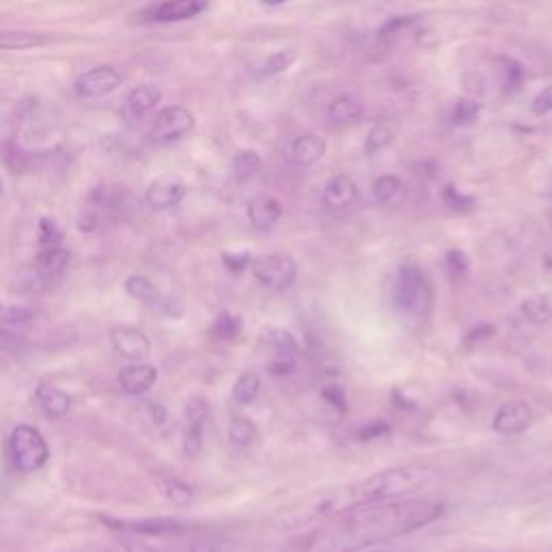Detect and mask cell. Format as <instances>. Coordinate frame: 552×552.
Wrapping results in <instances>:
<instances>
[{"instance_id":"1","label":"cell","mask_w":552,"mask_h":552,"mask_svg":"<svg viewBox=\"0 0 552 552\" xmlns=\"http://www.w3.org/2000/svg\"><path fill=\"white\" fill-rule=\"evenodd\" d=\"M445 505L432 499H393L348 509L294 535L279 552H358L419 531L438 520Z\"/></svg>"},{"instance_id":"2","label":"cell","mask_w":552,"mask_h":552,"mask_svg":"<svg viewBox=\"0 0 552 552\" xmlns=\"http://www.w3.org/2000/svg\"><path fill=\"white\" fill-rule=\"evenodd\" d=\"M434 471L423 464L393 466L386 471L367 475L356 481L335 483L300 494L296 499L285 503L274 516L276 529H307L311 524L330 518L348 509L402 499L408 492L421 488L432 479Z\"/></svg>"},{"instance_id":"3","label":"cell","mask_w":552,"mask_h":552,"mask_svg":"<svg viewBox=\"0 0 552 552\" xmlns=\"http://www.w3.org/2000/svg\"><path fill=\"white\" fill-rule=\"evenodd\" d=\"M223 542L210 531L190 529L182 535L167 537H130L115 542L102 552H218Z\"/></svg>"},{"instance_id":"4","label":"cell","mask_w":552,"mask_h":552,"mask_svg":"<svg viewBox=\"0 0 552 552\" xmlns=\"http://www.w3.org/2000/svg\"><path fill=\"white\" fill-rule=\"evenodd\" d=\"M395 307L410 324H423L432 309V287L421 266L406 261L399 266L395 281Z\"/></svg>"},{"instance_id":"5","label":"cell","mask_w":552,"mask_h":552,"mask_svg":"<svg viewBox=\"0 0 552 552\" xmlns=\"http://www.w3.org/2000/svg\"><path fill=\"white\" fill-rule=\"evenodd\" d=\"M9 447L13 464H16L18 471L22 473L39 471V468L46 466L50 458V449L44 436L31 425H18L16 430L11 432Z\"/></svg>"},{"instance_id":"6","label":"cell","mask_w":552,"mask_h":552,"mask_svg":"<svg viewBox=\"0 0 552 552\" xmlns=\"http://www.w3.org/2000/svg\"><path fill=\"white\" fill-rule=\"evenodd\" d=\"M251 268L257 283L264 285L266 289H274V292L292 287L298 274L296 261L283 253L261 255L251 261Z\"/></svg>"},{"instance_id":"7","label":"cell","mask_w":552,"mask_h":552,"mask_svg":"<svg viewBox=\"0 0 552 552\" xmlns=\"http://www.w3.org/2000/svg\"><path fill=\"white\" fill-rule=\"evenodd\" d=\"M195 130V117L184 106H167L151 123V141L158 145H171L182 141Z\"/></svg>"},{"instance_id":"8","label":"cell","mask_w":552,"mask_h":552,"mask_svg":"<svg viewBox=\"0 0 552 552\" xmlns=\"http://www.w3.org/2000/svg\"><path fill=\"white\" fill-rule=\"evenodd\" d=\"M113 531H119L130 537H167V535H182L192 527L186 522L173 518H145V520H117V518H102Z\"/></svg>"},{"instance_id":"9","label":"cell","mask_w":552,"mask_h":552,"mask_svg":"<svg viewBox=\"0 0 552 552\" xmlns=\"http://www.w3.org/2000/svg\"><path fill=\"white\" fill-rule=\"evenodd\" d=\"M121 82H123V74L119 72V67L98 65L76 80L74 91L82 100H100L117 91Z\"/></svg>"},{"instance_id":"10","label":"cell","mask_w":552,"mask_h":552,"mask_svg":"<svg viewBox=\"0 0 552 552\" xmlns=\"http://www.w3.org/2000/svg\"><path fill=\"white\" fill-rule=\"evenodd\" d=\"M533 423V410L527 402H507L496 410L492 427L501 436H518L524 434Z\"/></svg>"},{"instance_id":"11","label":"cell","mask_w":552,"mask_h":552,"mask_svg":"<svg viewBox=\"0 0 552 552\" xmlns=\"http://www.w3.org/2000/svg\"><path fill=\"white\" fill-rule=\"evenodd\" d=\"M207 7H210V0H164L147 11V20L162 24L186 22L201 16Z\"/></svg>"},{"instance_id":"12","label":"cell","mask_w":552,"mask_h":552,"mask_svg":"<svg viewBox=\"0 0 552 552\" xmlns=\"http://www.w3.org/2000/svg\"><path fill=\"white\" fill-rule=\"evenodd\" d=\"M110 343H113V348L119 356L128 358V361H134V363L143 361V358H147L151 352V343L143 330L130 328V326L115 328L113 333H110Z\"/></svg>"},{"instance_id":"13","label":"cell","mask_w":552,"mask_h":552,"mask_svg":"<svg viewBox=\"0 0 552 552\" xmlns=\"http://www.w3.org/2000/svg\"><path fill=\"white\" fill-rule=\"evenodd\" d=\"M283 216V207L274 197H255L251 203H248V220L255 231L259 233H268L276 227Z\"/></svg>"},{"instance_id":"14","label":"cell","mask_w":552,"mask_h":552,"mask_svg":"<svg viewBox=\"0 0 552 552\" xmlns=\"http://www.w3.org/2000/svg\"><path fill=\"white\" fill-rule=\"evenodd\" d=\"M358 201V186L348 175H337L324 186V205L328 210H348Z\"/></svg>"},{"instance_id":"15","label":"cell","mask_w":552,"mask_h":552,"mask_svg":"<svg viewBox=\"0 0 552 552\" xmlns=\"http://www.w3.org/2000/svg\"><path fill=\"white\" fill-rule=\"evenodd\" d=\"M186 197V188L179 182H171V179H158L151 184L145 192V201L154 210H171L177 203H182Z\"/></svg>"},{"instance_id":"16","label":"cell","mask_w":552,"mask_h":552,"mask_svg":"<svg viewBox=\"0 0 552 552\" xmlns=\"http://www.w3.org/2000/svg\"><path fill=\"white\" fill-rule=\"evenodd\" d=\"M156 380H158V369L154 365H145V363H138V365H132L128 369H123L121 376H119L121 389L126 391L128 395L147 393L151 386L156 384Z\"/></svg>"},{"instance_id":"17","label":"cell","mask_w":552,"mask_h":552,"mask_svg":"<svg viewBox=\"0 0 552 552\" xmlns=\"http://www.w3.org/2000/svg\"><path fill=\"white\" fill-rule=\"evenodd\" d=\"M69 261H72V253L67 251L63 246H48L41 248V253L35 259V270L39 276H44V279H57L67 268Z\"/></svg>"},{"instance_id":"18","label":"cell","mask_w":552,"mask_h":552,"mask_svg":"<svg viewBox=\"0 0 552 552\" xmlns=\"http://www.w3.org/2000/svg\"><path fill=\"white\" fill-rule=\"evenodd\" d=\"M326 154V141L320 134H302L292 145V160L298 167H311Z\"/></svg>"},{"instance_id":"19","label":"cell","mask_w":552,"mask_h":552,"mask_svg":"<svg viewBox=\"0 0 552 552\" xmlns=\"http://www.w3.org/2000/svg\"><path fill=\"white\" fill-rule=\"evenodd\" d=\"M35 402L39 410L46 414L48 419H63L72 406V399L61 389H54V386H39L35 393Z\"/></svg>"},{"instance_id":"20","label":"cell","mask_w":552,"mask_h":552,"mask_svg":"<svg viewBox=\"0 0 552 552\" xmlns=\"http://www.w3.org/2000/svg\"><path fill=\"white\" fill-rule=\"evenodd\" d=\"M162 100V93L158 87L154 85H143V87H138L134 89L130 95H128V100H126V110H128V115L132 119H141L145 115H149L151 110H156V106L160 104Z\"/></svg>"},{"instance_id":"21","label":"cell","mask_w":552,"mask_h":552,"mask_svg":"<svg viewBox=\"0 0 552 552\" xmlns=\"http://www.w3.org/2000/svg\"><path fill=\"white\" fill-rule=\"evenodd\" d=\"M363 113L365 106L352 95H341V98H335L328 104V119L337 123V126H350V123L361 121Z\"/></svg>"},{"instance_id":"22","label":"cell","mask_w":552,"mask_h":552,"mask_svg":"<svg viewBox=\"0 0 552 552\" xmlns=\"http://www.w3.org/2000/svg\"><path fill=\"white\" fill-rule=\"evenodd\" d=\"M374 199L384 207L399 205L406 199V186L395 175H382L374 182Z\"/></svg>"},{"instance_id":"23","label":"cell","mask_w":552,"mask_h":552,"mask_svg":"<svg viewBox=\"0 0 552 552\" xmlns=\"http://www.w3.org/2000/svg\"><path fill=\"white\" fill-rule=\"evenodd\" d=\"M522 315L531 324H548L552 320V296L550 294H535L522 300L520 305Z\"/></svg>"},{"instance_id":"24","label":"cell","mask_w":552,"mask_h":552,"mask_svg":"<svg viewBox=\"0 0 552 552\" xmlns=\"http://www.w3.org/2000/svg\"><path fill=\"white\" fill-rule=\"evenodd\" d=\"M229 440L236 447H248L257 440V427L242 414H233L229 421Z\"/></svg>"},{"instance_id":"25","label":"cell","mask_w":552,"mask_h":552,"mask_svg":"<svg viewBox=\"0 0 552 552\" xmlns=\"http://www.w3.org/2000/svg\"><path fill=\"white\" fill-rule=\"evenodd\" d=\"M261 391V380L257 374H253V371H246V374H242L236 384H233V399H236V404L240 406H248L253 404L257 395Z\"/></svg>"},{"instance_id":"26","label":"cell","mask_w":552,"mask_h":552,"mask_svg":"<svg viewBox=\"0 0 552 552\" xmlns=\"http://www.w3.org/2000/svg\"><path fill=\"white\" fill-rule=\"evenodd\" d=\"M126 292L132 298L145 302V305H160L158 289L147 279V276H130V279L126 281Z\"/></svg>"},{"instance_id":"27","label":"cell","mask_w":552,"mask_h":552,"mask_svg":"<svg viewBox=\"0 0 552 552\" xmlns=\"http://www.w3.org/2000/svg\"><path fill=\"white\" fill-rule=\"evenodd\" d=\"M44 44L46 37L35 33H0V50H31Z\"/></svg>"},{"instance_id":"28","label":"cell","mask_w":552,"mask_h":552,"mask_svg":"<svg viewBox=\"0 0 552 552\" xmlns=\"http://www.w3.org/2000/svg\"><path fill=\"white\" fill-rule=\"evenodd\" d=\"M259 169H261V158L257 151L244 149L236 156V160H233V171H236V177L240 182H248V179L259 173Z\"/></svg>"},{"instance_id":"29","label":"cell","mask_w":552,"mask_h":552,"mask_svg":"<svg viewBox=\"0 0 552 552\" xmlns=\"http://www.w3.org/2000/svg\"><path fill=\"white\" fill-rule=\"evenodd\" d=\"M479 115H481V104L471 98H462L453 108L451 121L455 123V126L466 128V126H473V123L479 119Z\"/></svg>"},{"instance_id":"30","label":"cell","mask_w":552,"mask_h":552,"mask_svg":"<svg viewBox=\"0 0 552 552\" xmlns=\"http://www.w3.org/2000/svg\"><path fill=\"white\" fill-rule=\"evenodd\" d=\"M391 143H393V130L389 126H384V123H378V126L369 130L365 138V154L376 156L378 151L386 149Z\"/></svg>"},{"instance_id":"31","label":"cell","mask_w":552,"mask_h":552,"mask_svg":"<svg viewBox=\"0 0 552 552\" xmlns=\"http://www.w3.org/2000/svg\"><path fill=\"white\" fill-rule=\"evenodd\" d=\"M266 341L276 350V354L294 356V352H296V341H294L292 333H287V330H283V328L266 330Z\"/></svg>"},{"instance_id":"32","label":"cell","mask_w":552,"mask_h":552,"mask_svg":"<svg viewBox=\"0 0 552 552\" xmlns=\"http://www.w3.org/2000/svg\"><path fill=\"white\" fill-rule=\"evenodd\" d=\"M296 61V54L292 50H279L274 52L268 57V61L264 63V74L266 76H276V74H283L287 72L289 67L294 65Z\"/></svg>"},{"instance_id":"33","label":"cell","mask_w":552,"mask_h":552,"mask_svg":"<svg viewBox=\"0 0 552 552\" xmlns=\"http://www.w3.org/2000/svg\"><path fill=\"white\" fill-rule=\"evenodd\" d=\"M203 449V425L199 423H186L184 432V453L188 458H197Z\"/></svg>"},{"instance_id":"34","label":"cell","mask_w":552,"mask_h":552,"mask_svg":"<svg viewBox=\"0 0 552 552\" xmlns=\"http://www.w3.org/2000/svg\"><path fill=\"white\" fill-rule=\"evenodd\" d=\"M39 242H41V248L61 246L63 231L59 229L57 223H54V220L41 218V223H39Z\"/></svg>"},{"instance_id":"35","label":"cell","mask_w":552,"mask_h":552,"mask_svg":"<svg viewBox=\"0 0 552 552\" xmlns=\"http://www.w3.org/2000/svg\"><path fill=\"white\" fill-rule=\"evenodd\" d=\"M240 333V320L231 313H220L214 322V335L218 339H233Z\"/></svg>"},{"instance_id":"36","label":"cell","mask_w":552,"mask_h":552,"mask_svg":"<svg viewBox=\"0 0 552 552\" xmlns=\"http://www.w3.org/2000/svg\"><path fill=\"white\" fill-rule=\"evenodd\" d=\"M35 311L22 305H0V322L5 324H24L33 320Z\"/></svg>"},{"instance_id":"37","label":"cell","mask_w":552,"mask_h":552,"mask_svg":"<svg viewBox=\"0 0 552 552\" xmlns=\"http://www.w3.org/2000/svg\"><path fill=\"white\" fill-rule=\"evenodd\" d=\"M164 492H167V496L175 505H188L192 501V496H195V492L190 490V486H186V483L177 481V479H169L167 483H164Z\"/></svg>"},{"instance_id":"38","label":"cell","mask_w":552,"mask_h":552,"mask_svg":"<svg viewBox=\"0 0 552 552\" xmlns=\"http://www.w3.org/2000/svg\"><path fill=\"white\" fill-rule=\"evenodd\" d=\"M443 199H445V203L451 207V210H455V212H466V210H471V207L475 205V199H473V197L462 195V192H460V190H455L453 186H447V188H445Z\"/></svg>"},{"instance_id":"39","label":"cell","mask_w":552,"mask_h":552,"mask_svg":"<svg viewBox=\"0 0 552 552\" xmlns=\"http://www.w3.org/2000/svg\"><path fill=\"white\" fill-rule=\"evenodd\" d=\"M184 412H186V423L203 425L207 419V402L203 397H190Z\"/></svg>"},{"instance_id":"40","label":"cell","mask_w":552,"mask_h":552,"mask_svg":"<svg viewBox=\"0 0 552 552\" xmlns=\"http://www.w3.org/2000/svg\"><path fill=\"white\" fill-rule=\"evenodd\" d=\"M412 18H406V16H399V18H393V20H389V22H386L384 26H382V31H380V37L382 39H395V37H399V35H404L408 29H410V26H412Z\"/></svg>"},{"instance_id":"41","label":"cell","mask_w":552,"mask_h":552,"mask_svg":"<svg viewBox=\"0 0 552 552\" xmlns=\"http://www.w3.org/2000/svg\"><path fill=\"white\" fill-rule=\"evenodd\" d=\"M522 78H524V69L518 61L514 59H505V85L507 89H518L522 85Z\"/></svg>"},{"instance_id":"42","label":"cell","mask_w":552,"mask_h":552,"mask_svg":"<svg viewBox=\"0 0 552 552\" xmlns=\"http://www.w3.org/2000/svg\"><path fill=\"white\" fill-rule=\"evenodd\" d=\"M389 432H391L389 423H384V421H374V423H367V425H363L361 430H358V438L365 440V443H367V440H376V438H380V436H386Z\"/></svg>"},{"instance_id":"43","label":"cell","mask_w":552,"mask_h":552,"mask_svg":"<svg viewBox=\"0 0 552 552\" xmlns=\"http://www.w3.org/2000/svg\"><path fill=\"white\" fill-rule=\"evenodd\" d=\"M552 110V85L542 89L540 93L535 95V100H533V113L535 115H546Z\"/></svg>"},{"instance_id":"44","label":"cell","mask_w":552,"mask_h":552,"mask_svg":"<svg viewBox=\"0 0 552 552\" xmlns=\"http://www.w3.org/2000/svg\"><path fill=\"white\" fill-rule=\"evenodd\" d=\"M223 261H225V266L231 270V272H240L244 268H248V264H251V255L248 253H225L223 255Z\"/></svg>"},{"instance_id":"45","label":"cell","mask_w":552,"mask_h":552,"mask_svg":"<svg viewBox=\"0 0 552 552\" xmlns=\"http://www.w3.org/2000/svg\"><path fill=\"white\" fill-rule=\"evenodd\" d=\"M447 266L453 274H464L468 270L466 255L462 251H458V248H451V251L447 253Z\"/></svg>"},{"instance_id":"46","label":"cell","mask_w":552,"mask_h":552,"mask_svg":"<svg viewBox=\"0 0 552 552\" xmlns=\"http://www.w3.org/2000/svg\"><path fill=\"white\" fill-rule=\"evenodd\" d=\"M20 348V339L16 335L0 330V352H16Z\"/></svg>"},{"instance_id":"47","label":"cell","mask_w":552,"mask_h":552,"mask_svg":"<svg viewBox=\"0 0 552 552\" xmlns=\"http://www.w3.org/2000/svg\"><path fill=\"white\" fill-rule=\"evenodd\" d=\"M324 397L330 399V404H333L335 408L339 406L341 410H345V397H343L341 389H335V386H330V389L324 391Z\"/></svg>"},{"instance_id":"48","label":"cell","mask_w":552,"mask_h":552,"mask_svg":"<svg viewBox=\"0 0 552 552\" xmlns=\"http://www.w3.org/2000/svg\"><path fill=\"white\" fill-rule=\"evenodd\" d=\"M147 406L151 412V419H154L158 425H162L164 419H167V410H164L160 404H147Z\"/></svg>"},{"instance_id":"49","label":"cell","mask_w":552,"mask_h":552,"mask_svg":"<svg viewBox=\"0 0 552 552\" xmlns=\"http://www.w3.org/2000/svg\"><path fill=\"white\" fill-rule=\"evenodd\" d=\"M544 264H546V268L552 272V253H548V255L544 257Z\"/></svg>"},{"instance_id":"50","label":"cell","mask_w":552,"mask_h":552,"mask_svg":"<svg viewBox=\"0 0 552 552\" xmlns=\"http://www.w3.org/2000/svg\"><path fill=\"white\" fill-rule=\"evenodd\" d=\"M261 3H266V5H281V3H285V0H261Z\"/></svg>"},{"instance_id":"51","label":"cell","mask_w":552,"mask_h":552,"mask_svg":"<svg viewBox=\"0 0 552 552\" xmlns=\"http://www.w3.org/2000/svg\"><path fill=\"white\" fill-rule=\"evenodd\" d=\"M0 195H3V184H0Z\"/></svg>"}]
</instances>
